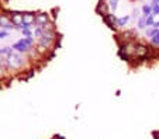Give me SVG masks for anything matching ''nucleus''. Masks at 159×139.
<instances>
[{
  "label": "nucleus",
  "mask_w": 159,
  "mask_h": 139,
  "mask_svg": "<svg viewBox=\"0 0 159 139\" xmlns=\"http://www.w3.org/2000/svg\"><path fill=\"white\" fill-rule=\"evenodd\" d=\"M103 20H104V23L111 28V30H116V28H117V17H116L113 13H108L107 15H104Z\"/></svg>",
  "instance_id": "nucleus-11"
},
{
  "label": "nucleus",
  "mask_w": 159,
  "mask_h": 139,
  "mask_svg": "<svg viewBox=\"0 0 159 139\" xmlns=\"http://www.w3.org/2000/svg\"><path fill=\"white\" fill-rule=\"evenodd\" d=\"M7 37H9V31L0 30V39H4V38H7Z\"/></svg>",
  "instance_id": "nucleus-20"
},
{
  "label": "nucleus",
  "mask_w": 159,
  "mask_h": 139,
  "mask_svg": "<svg viewBox=\"0 0 159 139\" xmlns=\"http://www.w3.org/2000/svg\"><path fill=\"white\" fill-rule=\"evenodd\" d=\"M21 34L24 37H34V30L33 28H24V30H21Z\"/></svg>",
  "instance_id": "nucleus-19"
},
{
  "label": "nucleus",
  "mask_w": 159,
  "mask_h": 139,
  "mask_svg": "<svg viewBox=\"0 0 159 139\" xmlns=\"http://www.w3.org/2000/svg\"><path fill=\"white\" fill-rule=\"evenodd\" d=\"M11 48H13V51H14V52H18V54H24V55H27V54H28V51L31 49V46L28 45L27 42H25L24 38H21V39H18L17 42L13 44Z\"/></svg>",
  "instance_id": "nucleus-7"
},
{
  "label": "nucleus",
  "mask_w": 159,
  "mask_h": 139,
  "mask_svg": "<svg viewBox=\"0 0 159 139\" xmlns=\"http://www.w3.org/2000/svg\"><path fill=\"white\" fill-rule=\"evenodd\" d=\"M137 27L139 28V30H145L147 27V15H141V17L138 18V24H137Z\"/></svg>",
  "instance_id": "nucleus-14"
},
{
  "label": "nucleus",
  "mask_w": 159,
  "mask_h": 139,
  "mask_svg": "<svg viewBox=\"0 0 159 139\" xmlns=\"http://www.w3.org/2000/svg\"><path fill=\"white\" fill-rule=\"evenodd\" d=\"M10 18H11V23L16 27V30H21V25L24 23V13L18 11V10H13V11H10Z\"/></svg>",
  "instance_id": "nucleus-6"
},
{
  "label": "nucleus",
  "mask_w": 159,
  "mask_h": 139,
  "mask_svg": "<svg viewBox=\"0 0 159 139\" xmlns=\"http://www.w3.org/2000/svg\"><path fill=\"white\" fill-rule=\"evenodd\" d=\"M153 27H155V28H158V30H159V21H155V24H153Z\"/></svg>",
  "instance_id": "nucleus-23"
},
{
  "label": "nucleus",
  "mask_w": 159,
  "mask_h": 139,
  "mask_svg": "<svg viewBox=\"0 0 159 139\" xmlns=\"http://www.w3.org/2000/svg\"><path fill=\"white\" fill-rule=\"evenodd\" d=\"M152 14V4H144L142 6V15H151Z\"/></svg>",
  "instance_id": "nucleus-17"
},
{
  "label": "nucleus",
  "mask_w": 159,
  "mask_h": 139,
  "mask_svg": "<svg viewBox=\"0 0 159 139\" xmlns=\"http://www.w3.org/2000/svg\"><path fill=\"white\" fill-rule=\"evenodd\" d=\"M138 35H135V31L132 30H125V31H120L117 34V44H124V42H131V41H137Z\"/></svg>",
  "instance_id": "nucleus-4"
},
{
  "label": "nucleus",
  "mask_w": 159,
  "mask_h": 139,
  "mask_svg": "<svg viewBox=\"0 0 159 139\" xmlns=\"http://www.w3.org/2000/svg\"><path fill=\"white\" fill-rule=\"evenodd\" d=\"M34 49H35L37 54L39 55V58H48L49 54H52V51H54L52 48H49V46L44 45V44H41V42H37Z\"/></svg>",
  "instance_id": "nucleus-9"
},
{
  "label": "nucleus",
  "mask_w": 159,
  "mask_h": 139,
  "mask_svg": "<svg viewBox=\"0 0 159 139\" xmlns=\"http://www.w3.org/2000/svg\"><path fill=\"white\" fill-rule=\"evenodd\" d=\"M96 11H97V14H100L102 17H104V15H107L108 13H110V7H108V4H107V2L106 0H100L99 2V4H97V7H96Z\"/></svg>",
  "instance_id": "nucleus-10"
},
{
  "label": "nucleus",
  "mask_w": 159,
  "mask_h": 139,
  "mask_svg": "<svg viewBox=\"0 0 159 139\" xmlns=\"http://www.w3.org/2000/svg\"><path fill=\"white\" fill-rule=\"evenodd\" d=\"M138 41H131V42H124L118 45V56L125 62L134 61V52Z\"/></svg>",
  "instance_id": "nucleus-2"
},
{
  "label": "nucleus",
  "mask_w": 159,
  "mask_h": 139,
  "mask_svg": "<svg viewBox=\"0 0 159 139\" xmlns=\"http://www.w3.org/2000/svg\"><path fill=\"white\" fill-rule=\"evenodd\" d=\"M159 33V30L158 28H155V27H149V30H147V33H145V35H147V38H152V37H155L156 34Z\"/></svg>",
  "instance_id": "nucleus-16"
},
{
  "label": "nucleus",
  "mask_w": 159,
  "mask_h": 139,
  "mask_svg": "<svg viewBox=\"0 0 159 139\" xmlns=\"http://www.w3.org/2000/svg\"><path fill=\"white\" fill-rule=\"evenodd\" d=\"M156 4H159V0H152V6H156Z\"/></svg>",
  "instance_id": "nucleus-22"
},
{
  "label": "nucleus",
  "mask_w": 159,
  "mask_h": 139,
  "mask_svg": "<svg viewBox=\"0 0 159 139\" xmlns=\"http://www.w3.org/2000/svg\"><path fill=\"white\" fill-rule=\"evenodd\" d=\"M153 24H155V15H147V27H153Z\"/></svg>",
  "instance_id": "nucleus-18"
},
{
  "label": "nucleus",
  "mask_w": 159,
  "mask_h": 139,
  "mask_svg": "<svg viewBox=\"0 0 159 139\" xmlns=\"http://www.w3.org/2000/svg\"><path fill=\"white\" fill-rule=\"evenodd\" d=\"M0 27L2 30H16V27L13 25L11 18H10V11H2L0 13Z\"/></svg>",
  "instance_id": "nucleus-5"
},
{
  "label": "nucleus",
  "mask_w": 159,
  "mask_h": 139,
  "mask_svg": "<svg viewBox=\"0 0 159 139\" xmlns=\"http://www.w3.org/2000/svg\"><path fill=\"white\" fill-rule=\"evenodd\" d=\"M152 14L153 15H158L159 14V4H156V6H152Z\"/></svg>",
  "instance_id": "nucleus-21"
},
{
  "label": "nucleus",
  "mask_w": 159,
  "mask_h": 139,
  "mask_svg": "<svg viewBox=\"0 0 159 139\" xmlns=\"http://www.w3.org/2000/svg\"><path fill=\"white\" fill-rule=\"evenodd\" d=\"M6 61H7V73L10 76L13 75V72H16V73L24 72V69L30 65L27 55L18 54V52H14V51L9 55V58H7Z\"/></svg>",
  "instance_id": "nucleus-1"
},
{
  "label": "nucleus",
  "mask_w": 159,
  "mask_h": 139,
  "mask_svg": "<svg viewBox=\"0 0 159 139\" xmlns=\"http://www.w3.org/2000/svg\"><path fill=\"white\" fill-rule=\"evenodd\" d=\"M49 21H52L49 13L39 11V13H37V14H35V24H34V25H37V27H44V25L48 24Z\"/></svg>",
  "instance_id": "nucleus-8"
},
{
  "label": "nucleus",
  "mask_w": 159,
  "mask_h": 139,
  "mask_svg": "<svg viewBox=\"0 0 159 139\" xmlns=\"http://www.w3.org/2000/svg\"><path fill=\"white\" fill-rule=\"evenodd\" d=\"M129 15H124V17H117V28H121L123 30L129 21Z\"/></svg>",
  "instance_id": "nucleus-13"
},
{
  "label": "nucleus",
  "mask_w": 159,
  "mask_h": 139,
  "mask_svg": "<svg viewBox=\"0 0 159 139\" xmlns=\"http://www.w3.org/2000/svg\"><path fill=\"white\" fill-rule=\"evenodd\" d=\"M153 49L149 44H144V42H137L135 46V52H134V61H139L144 62L147 59H149L152 55Z\"/></svg>",
  "instance_id": "nucleus-3"
},
{
  "label": "nucleus",
  "mask_w": 159,
  "mask_h": 139,
  "mask_svg": "<svg viewBox=\"0 0 159 139\" xmlns=\"http://www.w3.org/2000/svg\"><path fill=\"white\" fill-rule=\"evenodd\" d=\"M156 54H158V56H159V48H158V51H156Z\"/></svg>",
  "instance_id": "nucleus-24"
},
{
  "label": "nucleus",
  "mask_w": 159,
  "mask_h": 139,
  "mask_svg": "<svg viewBox=\"0 0 159 139\" xmlns=\"http://www.w3.org/2000/svg\"><path fill=\"white\" fill-rule=\"evenodd\" d=\"M106 2H107V4H108V7H110V11L111 13H114L116 10H117L118 0H106Z\"/></svg>",
  "instance_id": "nucleus-15"
},
{
  "label": "nucleus",
  "mask_w": 159,
  "mask_h": 139,
  "mask_svg": "<svg viewBox=\"0 0 159 139\" xmlns=\"http://www.w3.org/2000/svg\"><path fill=\"white\" fill-rule=\"evenodd\" d=\"M35 14L34 11H24V23L23 24H28V25H34L35 24Z\"/></svg>",
  "instance_id": "nucleus-12"
}]
</instances>
